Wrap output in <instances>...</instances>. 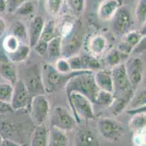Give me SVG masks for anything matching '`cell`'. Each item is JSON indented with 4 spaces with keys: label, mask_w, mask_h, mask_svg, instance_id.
<instances>
[{
    "label": "cell",
    "mask_w": 146,
    "mask_h": 146,
    "mask_svg": "<svg viewBox=\"0 0 146 146\" xmlns=\"http://www.w3.org/2000/svg\"><path fill=\"white\" fill-rule=\"evenodd\" d=\"M135 17L140 25H145L146 21V0H140L135 10Z\"/></svg>",
    "instance_id": "obj_33"
},
{
    "label": "cell",
    "mask_w": 146,
    "mask_h": 146,
    "mask_svg": "<svg viewBox=\"0 0 146 146\" xmlns=\"http://www.w3.org/2000/svg\"><path fill=\"white\" fill-rule=\"evenodd\" d=\"M62 38V56L68 59L79 53L82 43V32L75 27Z\"/></svg>",
    "instance_id": "obj_8"
},
{
    "label": "cell",
    "mask_w": 146,
    "mask_h": 146,
    "mask_svg": "<svg viewBox=\"0 0 146 146\" xmlns=\"http://www.w3.org/2000/svg\"><path fill=\"white\" fill-rule=\"evenodd\" d=\"M145 106V91L143 90L139 94L134 95L132 100L129 104V109H135Z\"/></svg>",
    "instance_id": "obj_37"
},
{
    "label": "cell",
    "mask_w": 146,
    "mask_h": 146,
    "mask_svg": "<svg viewBox=\"0 0 146 146\" xmlns=\"http://www.w3.org/2000/svg\"><path fill=\"white\" fill-rule=\"evenodd\" d=\"M14 87L10 83H0V100L5 102L10 103L12 100Z\"/></svg>",
    "instance_id": "obj_32"
},
{
    "label": "cell",
    "mask_w": 146,
    "mask_h": 146,
    "mask_svg": "<svg viewBox=\"0 0 146 146\" xmlns=\"http://www.w3.org/2000/svg\"><path fill=\"white\" fill-rule=\"evenodd\" d=\"M94 72L84 70L71 77L64 87L66 95L68 96L71 92H77L94 103L100 90L95 83Z\"/></svg>",
    "instance_id": "obj_1"
},
{
    "label": "cell",
    "mask_w": 146,
    "mask_h": 146,
    "mask_svg": "<svg viewBox=\"0 0 146 146\" xmlns=\"http://www.w3.org/2000/svg\"><path fill=\"white\" fill-rule=\"evenodd\" d=\"M76 146H99L96 135L88 129H82L75 136Z\"/></svg>",
    "instance_id": "obj_19"
},
{
    "label": "cell",
    "mask_w": 146,
    "mask_h": 146,
    "mask_svg": "<svg viewBox=\"0 0 146 146\" xmlns=\"http://www.w3.org/2000/svg\"><path fill=\"white\" fill-rule=\"evenodd\" d=\"M0 76L7 82L14 85L18 81V69L3 50H0Z\"/></svg>",
    "instance_id": "obj_13"
},
{
    "label": "cell",
    "mask_w": 146,
    "mask_h": 146,
    "mask_svg": "<svg viewBox=\"0 0 146 146\" xmlns=\"http://www.w3.org/2000/svg\"><path fill=\"white\" fill-rule=\"evenodd\" d=\"M21 42H20L18 38L12 35V34H8L5 37L3 40V50L7 53H12L17 50V48L19 47Z\"/></svg>",
    "instance_id": "obj_31"
},
{
    "label": "cell",
    "mask_w": 146,
    "mask_h": 146,
    "mask_svg": "<svg viewBox=\"0 0 146 146\" xmlns=\"http://www.w3.org/2000/svg\"><path fill=\"white\" fill-rule=\"evenodd\" d=\"M49 131L44 124L36 127L32 136L31 146H47Z\"/></svg>",
    "instance_id": "obj_22"
},
{
    "label": "cell",
    "mask_w": 146,
    "mask_h": 146,
    "mask_svg": "<svg viewBox=\"0 0 146 146\" xmlns=\"http://www.w3.org/2000/svg\"><path fill=\"white\" fill-rule=\"evenodd\" d=\"M67 97L76 122L80 123L82 119L92 120L95 118L93 103L85 96L77 92H71Z\"/></svg>",
    "instance_id": "obj_3"
},
{
    "label": "cell",
    "mask_w": 146,
    "mask_h": 146,
    "mask_svg": "<svg viewBox=\"0 0 146 146\" xmlns=\"http://www.w3.org/2000/svg\"><path fill=\"white\" fill-rule=\"evenodd\" d=\"M68 61L70 67L72 71H82V57L79 54L75 55V56H71L67 59Z\"/></svg>",
    "instance_id": "obj_39"
},
{
    "label": "cell",
    "mask_w": 146,
    "mask_h": 146,
    "mask_svg": "<svg viewBox=\"0 0 146 146\" xmlns=\"http://www.w3.org/2000/svg\"><path fill=\"white\" fill-rule=\"evenodd\" d=\"M47 45L48 43H45V42L39 41L36 44L35 46L34 47V50L36 52L39 56H44L45 54H47Z\"/></svg>",
    "instance_id": "obj_41"
},
{
    "label": "cell",
    "mask_w": 146,
    "mask_h": 146,
    "mask_svg": "<svg viewBox=\"0 0 146 146\" xmlns=\"http://www.w3.org/2000/svg\"><path fill=\"white\" fill-rule=\"evenodd\" d=\"M84 70L72 71L70 73L63 74L56 70L54 65L46 64L41 69L42 83L46 93H52L65 87L66 84L74 76L79 74Z\"/></svg>",
    "instance_id": "obj_2"
},
{
    "label": "cell",
    "mask_w": 146,
    "mask_h": 146,
    "mask_svg": "<svg viewBox=\"0 0 146 146\" xmlns=\"http://www.w3.org/2000/svg\"><path fill=\"white\" fill-rule=\"evenodd\" d=\"M5 29H6V23L2 17H0V38L5 34Z\"/></svg>",
    "instance_id": "obj_45"
},
{
    "label": "cell",
    "mask_w": 146,
    "mask_h": 146,
    "mask_svg": "<svg viewBox=\"0 0 146 146\" xmlns=\"http://www.w3.org/2000/svg\"><path fill=\"white\" fill-rule=\"evenodd\" d=\"M54 67L57 71L60 73H63V74H67V73H70L71 72H72L67 59L60 58L57 59Z\"/></svg>",
    "instance_id": "obj_38"
},
{
    "label": "cell",
    "mask_w": 146,
    "mask_h": 146,
    "mask_svg": "<svg viewBox=\"0 0 146 146\" xmlns=\"http://www.w3.org/2000/svg\"><path fill=\"white\" fill-rule=\"evenodd\" d=\"M121 5V0H103L98 8V17L103 21L111 20Z\"/></svg>",
    "instance_id": "obj_16"
},
{
    "label": "cell",
    "mask_w": 146,
    "mask_h": 146,
    "mask_svg": "<svg viewBox=\"0 0 146 146\" xmlns=\"http://www.w3.org/2000/svg\"><path fill=\"white\" fill-rule=\"evenodd\" d=\"M2 136L0 135V146H1V143H2Z\"/></svg>",
    "instance_id": "obj_47"
},
{
    "label": "cell",
    "mask_w": 146,
    "mask_h": 146,
    "mask_svg": "<svg viewBox=\"0 0 146 146\" xmlns=\"http://www.w3.org/2000/svg\"><path fill=\"white\" fill-rule=\"evenodd\" d=\"M111 20V29L116 35L123 37L131 31L133 21L128 7L121 5Z\"/></svg>",
    "instance_id": "obj_4"
},
{
    "label": "cell",
    "mask_w": 146,
    "mask_h": 146,
    "mask_svg": "<svg viewBox=\"0 0 146 146\" xmlns=\"http://www.w3.org/2000/svg\"><path fill=\"white\" fill-rule=\"evenodd\" d=\"M24 83L32 98L34 96L44 95L46 93L42 83L41 69L39 70L36 66H34V69L31 71V74L29 75L27 81H24Z\"/></svg>",
    "instance_id": "obj_14"
},
{
    "label": "cell",
    "mask_w": 146,
    "mask_h": 146,
    "mask_svg": "<svg viewBox=\"0 0 146 146\" xmlns=\"http://www.w3.org/2000/svg\"><path fill=\"white\" fill-rule=\"evenodd\" d=\"M31 52V48L28 44L21 43L16 50L13 53L7 54L13 62L19 63L24 61L28 59Z\"/></svg>",
    "instance_id": "obj_25"
},
{
    "label": "cell",
    "mask_w": 146,
    "mask_h": 146,
    "mask_svg": "<svg viewBox=\"0 0 146 146\" xmlns=\"http://www.w3.org/2000/svg\"><path fill=\"white\" fill-rule=\"evenodd\" d=\"M135 88H132L124 94L115 96V100L111 105L112 106V112L114 116H119L124 110L127 109L129 104L135 95Z\"/></svg>",
    "instance_id": "obj_18"
},
{
    "label": "cell",
    "mask_w": 146,
    "mask_h": 146,
    "mask_svg": "<svg viewBox=\"0 0 146 146\" xmlns=\"http://www.w3.org/2000/svg\"><path fill=\"white\" fill-rule=\"evenodd\" d=\"M124 64L130 84L135 89L143 80L145 70L144 61L140 57L135 56L129 59L127 64Z\"/></svg>",
    "instance_id": "obj_11"
},
{
    "label": "cell",
    "mask_w": 146,
    "mask_h": 146,
    "mask_svg": "<svg viewBox=\"0 0 146 146\" xmlns=\"http://www.w3.org/2000/svg\"><path fill=\"white\" fill-rule=\"evenodd\" d=\"M35 0H26L16 10L15 13L22 16H26L31 15L35 9Z\"/></svg>",
    "instance_id": "obj_35"
},
{
    "label": "cell",
    "mask_w": 146,
    "mask_h": 146,
    "mask_svg": "<svg viewBox=\"0 0 146 146\" xmlns=\"http://www.w3.org/2000/svg\"><path fill=\"white\" fill-rule=\"evenodd\" d=\"M145 112H141L132 116L129 121V128L134 132L144 131L145 129Z\"/></svg>",
    "instance_id": "obj_29"
},
{
    "label": "cell",
    "mask_w": 146,
    "mask_h": 146,
    "mask_svg": "<svg viewBox=\"0 0 146 146\" xmlns=\"http://www.w3.org/2000/svg\"><path fill=\"white\" fill-rule=\"evenodd\" d=\"M26 0H6L7 11L9 13H15L18 8Z\"/></svg>",
    "instance_id": "obj_40"
},
{
    "label": "cell",
    "mask_w": 146,
    "mask_h": 146,
    "mask_svg": "<svg viewBox=\"0 0 146 146\" xmlns=\"http://www.w3.org/2000/svg\"><path fill=\"white\" fill-rule=\"evenodd\" d=\"M5 11H7L6 0H0V13H4Z\"/></svg>",
    "instance_id": "obj_46"
},
{
    "label": "cell",
    "mask_w": 146,
    "mask_h": 146,
    "mask_svg": "<svg viewBox=\"0 0 146 146\" xmlns=\"http://www.w3.org/2000/svg\"><path fill=\"white\" fill-rule=\"evenodd\" d=\"M66 2L69 10L76 15L82 13L85 5V0H66Z\"/></svg>",
    "instance_id": "obj_36"
},
{
    "label": "cell",
    "mask_w": 146,
    "mask_h": 146,
    "mask_svg": "<svg viewBox=\"0 0 146 146\" xmlns=\"http://www.w3.org/2000/svg\"><path fill=\"white\" fill-rule=\"evenodd\" d=\"M1 146H21L16 142L13 140H9V139H2Z\"/></svg>",
    "instance_id": "obj_44"
},
{
    "label": "cell",
    "mask_w": 146,
    "mask_h": 146,
    "mask_svg": "<svg viewBox=\"0 0 146 146\" xmlns=\"http://www.w3.org/2000/svg\"><path fill=\"white\" fill-rule=\"evenodd\" d=\"M114 100H115V96L113 93H110V92H106V91L99 90L93 104L108 108V107H111Z\"/></svg>",
    "instance_id": "obj_27"
},
{
    "label": "cell",
    "mask_w": 146,
    "mask_h": 146,
    "mask_svg": "<svg viewBox=\"0 0 146 146\" xmlns=\"http://www.w3.org/2000/svg\"><path fill=\"white\" fill-rule=\"evenodd\" d=\"M108 42L106 37L100 34H96L92 36L89 41V50L92 56L97 57L105 51Z\"/></svg>",
    "instance_id": "obj_21"
},
{
    "label": "cell",
    "mask_w": 146,
    "mask_h": 146,
    "mask_svg": "<svg viewBox=\"0 0 146 146\" xmlns=\"http://www.w3.org/2000/svg\"><path fill=\"white\" fill-rule=\"evenodd\" d=\"M63 1L64 0H45L48 13L52 15H58L63 7Z\"/></svg>",
    "instance_id": "obj_34"
},
{
    "label": "cell",
    "mask_w": 146,
    "mask_h": 146,
    "mask_svg": "<svg viewBox=\"0 0 146 146\" xmlns=\"http://www.w3.org/2000/svg\"><path fill=\"white\" fill-rule=\"evenodd\" d=\"M128 56L121 53L117 48H114L110 50L106 56V64L111 67H114L117 66L119 64H121V61L125 58H127Z\"/></svg>",
    "instance_id": "obj_28"
},
{
    "label": "cell",
    "mask_w": 146,
    "mask_h": 146,
    "mask_svg": "<svg viewBox=\"0 0 146 146\" xmlns=\"http://www.w3.org/2000/svg\"><path fill=\"white\" fill-rule=\"evenodd\" d=\"M44 24V19L41 15L35 16L31 21L28 29V42L31 48H34L39 42Z\"/></svg>",
    "instance_id": "obj_15"
},
{
    "label": "cell",
    "mask_w": 146,
    "mask_h": 146,
    "mask_svg": "<svg viewBox=\"0 0 146 146\" xmlns=\"http://www.w3.org/2000/svg\"><path fill=\"white\" fill-rule=\"evenodd\" d=\"M13 87L14 89L13 97L10 102L13 110L16 111L26 109L30 106L32 96H31L24 81L18 80V81L13 85Z\"/></svg>",
    "instance_id": "obj_10"
},
{
    "label": "cell",
    "mask_w": 146,
    "mask_h": 146,
    "mask_svg": "<svg viewBox=\"0 0 146 146\" xmlns=\"http://www.w3.org/2000/svg\"><path fill=\"white\" fill-rule=\"evenodd\" d=\"M82 62V69L83 70L96 72L101 68V64L96 56L92 55L89 56H81Z\"/></svg>",
    "instance_id": "obj_26"
},
{
    "label": "cell",
    "mask_w": 146,
    "mask_h": 146,
    "mask_svg": "<svg viewBox=\"0 0 146 146\" xmlns=\"http://www.w3.org/2000/svg\"><path fill=\"white\" fill-rule=\"evenodd\" d=\"M47 54L51 60H57L62 56V38L60 35L55 36L47 45Z\"/></svg>",
    "instance_id": "obj_23"
},
{
    "label": "cell",
    "mask_w": 146,
    "mask_h": 146,
    "mask_svg": "<svg viewBox=\"0 0 146 146\" xmlns=\"http://www.w3.org/2000/svg\"><path fill=\"white\" fill-rule=\"evenodd\" d=\"M55 37V22L54 21H49L45 23L41 34L39 41L48 43L50 40Z\"/></svg>",
    "instance_id": "obj_30"
},
{
    "label": "cell",
    "mask_w": 146,
    "mask_h": 146,
    "mask_svg": "<svg viewBox=\"0 0 146 146\" xmlns=\"http://www.w3.org/2000/svg\"><path fill=\"white\" fill-rule=\"evenodd\" d=\"M77 122L74 116L62 106H55L52 110L50 117V126L64 132L72 130Z\"/></svg>",
    "instance_id": "obj_6"
},
{
    "label": "cell",
    "mask_w": 146,
    "mask_h": 146,
    "mask_svg": "<svg viewBox=\"0 0 146 146\" xmlns=\"http://www.w3.org/2000/svg\"><path fill=\"white\" fill-rule=\"evenodd\" d=\"M141 30H131L123 36L121 42L117 49L126 56H129L135 47L140 42L142 38L145 37V26H143Z\"/></svg>",
    "instance_id": "obj_12"
},
{
    "label": "cell",
    "mask_w": 146,
    "mask_h": 146,
    "mask_svg": "<svg viewBox=\"0 0 146 146\" xmlns=\"http://www.w3.org/2000/svg\"><path fill=\"white\" fill-rule=\"evenodd\" d=\"M94 77L97 86L100 90L113 94V84L111 70L100 69L94 72Z\"/></svg>",
    "instance_id": "obj_17"
},
{
    "label": "cell",
    "mask_w": 146,
    "mask_h": 146,
    "mask_svg": "<svg viewBox=\"0 0 146 146\" xmlns=\"http://www.w3.org/2000/svg\"><path fill=\"white\" fill-rule=\"evenodd\" d=\"M50 113V105L45 95L34 96L30 104L31 118L35 124L41 125Z\"/></svg>",
    "instance_id": "obj_7"
},
{
    "label": "cell",
    "mask_w": 146,
    "mask_h": 146,
    "mask_svg": "<svg viewBox=\"0 0 146 146\" xmlns=\"http://www.w3.org/2000/svg\"><path fill=\"white\" fill-rule=\"evenodd\" d=\"M68 138L66 132L55 127H50L47 146H68Z\"/></svg>",
    "instance_id": "obj_20"
},
{
    "label": "cell",
    "mask_w": 146,
    "mask_h": 146,
    "mask_svg": "<svg viewBox=\"0 0 146 146\" xmlns=\"http://www.w3.org/2000/svg\"><path fill=\"white\" fill-rule=\"evenodd\" d=\"M18 38L21 43L28 42V29L26 25L20 21H16L13 23L10 27V34Z\"/></svg>",
    "instance_id": "obj_24"
},
{
    "label": "cell",
    "mask_w": 146,
    "mask_h": 146,
    "mask_svg": "<svg viewBox=\"0 0 146 146\" xmlns=\"http://www.w3.org/2000/svg\"><path fill=\"white\" fill-rule=\"evenodd\" d=\"M13 110L10 103L5 102L0 100V116H4L5 114H8L12 112Z\"/></svg>",
    "instance_id": "obj_42"
},
{
    "label": "cell",
    "mask_w": 146,
    "mask_h": 146,
    "mask_svg": "<svg viewBox=\"0 0 146 146\" xmlns=\"http://www.w3.org/2000/svg\"><path fill=\"white\" fill-rule=\"evenodd\" d=\"M113 84V95L120 96L132 88L129 80L124 63L119 64L111 69Z\"/></svg>",
    "instance_id": "obj_9"
},
{
    "label": "cell",
    "mask_w": 146,
    "mask_h": 146,
    "mask_svg": "<svg viewBox=\"0 0 146 146\" xmlns=\"http://www.w3.org/2000/svg\"><path fill=\"white\" fill-rule=\"evenodd\" d=\"M98 130L105 140L117 142L124 134L121 124L111 118H103L98 120Z\"/></svg>",
    "instance_id": "obj_5"
},
{
    "label": "cell",
    "mask_w": 146,
    "mask_h": 146,
    "mask_svg": "<svg viewBox=\"0 0 146 146\" xmlns=\"http://www.w3.org/2000/svg\"><path fill=\"white\" fill-rule=\"evenodd\" d=\"M145 37H143L137 45L135 47L132 53H142L145 51Z\"/></svg>",
    "instance_id": "obj_43"
}]
</instances>
